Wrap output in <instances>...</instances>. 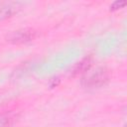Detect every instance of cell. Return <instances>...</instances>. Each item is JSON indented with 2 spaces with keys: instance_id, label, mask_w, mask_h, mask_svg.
<instances>
[{
  "instance_id": "cell-1",
  "label": "cell",
  "mask_w": 127,
  "mask_h": 127,
  "mask_svg": "<svg viewBox=\"0 0 127 127\" xmlns=\"http://www.w3.org/2000/svg\"><path fill=\"white\" fill-rule=\"evenodd\" d=\"M110 80V72L105 66L88 69L81 75L80 83L86 89H97L106 85Z\"/></svg>"
},
{
  "instance_id": "cell-2",
  "label": "cell",
  "mask_w": 127,
  "mask_h": 127,
  "mask_svg": "<svg viewBox=\"0 0 127 127\" xmlns=\"http://www.w3.org/2000/svg\"><path fill=\"white\" fill-rule=\"evenodd\" d=\"M39 36V32L33 28H21L10 31L5 35V41L12 45H23L33 42Z\"/></svg>"
},
{
  "instance_id": "cell-3",
  "label": "cell",
  "mask_w": 127,
  "mask_h": 127,
  "mask_svg": "<svg viewBox=\"0 0 127 127\" xmlns=\"http://www.w3.org/2000/svg\"><path fill=\"white\" fill-rule=\"evenodd\" d=\"M92 66V57L91 56H86L82 60H80L78 63H76L70 71L71 76H77L79 74H84L88 69H90Z\"/></svg>"
},
{
  "instance_id": "cell-4",
  "label": "cell",
  "mask_w": 127,
  "mask_h": 127,
  "mask_svg": "<svg viewBox=\"0 0 127 127\" xmlns=\"http://www.w3.org/2000/svg\"><path fill=\"white\" fill-rule=\"evenodd\" d=\"M20 10L18 3H0V21L13 17Z\"/></svg>"
},
{
  "instance_id": "cell-5",
  "label": "cell",
  "mask_w": 127,
  "mask_h": 127,
  "mask_svg": "<svg viewBox=\"0 0 127 127\" xmlns=\"http://www.w3.org/2000/svg\"><path fill=\"white\" fill-rule=\"evenodd\" d=\"M16 115L12 112L0 113V127H12L16 121Z\"/></svg>"
},
{
  "instance_id": "cell-6",
  "label": "cell",
  "mask_w": 127,
  "mask_h": 127,
  "mask_svg": "<svg viewBox=\"0 0 127 127\" xmlns=\"http://www.w3.org/2000/svg\"><path fill=\"white\" fill-rule=\"evenodd\" d=\"M125 6H126V1L125 0H116V1L112 2L111 5L109 6V12L118 11V10L124 8Z\"/></svg>"
},
{
  "instance_id": "cell-7",
  "label": "cell",
  "mask_w": 127,
  "mask_h": 127,
  "mask_svg": "<svg viewBox=\"0 0 127 127\" xmlns=\"http://www.w3.org/2000/svg\"><path fill=\"white\" fill-rule=\"evenodd\" d=\"M60 82H61V79L58 76H55L54 78H51L50 79V86H51V88H54V87L58 86Z\"/></svg>"
}]
</instances>
